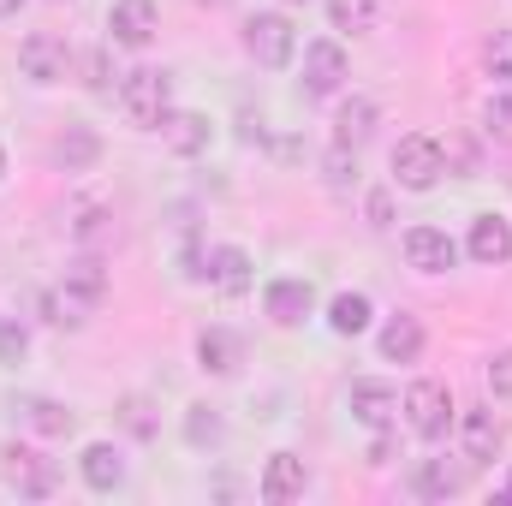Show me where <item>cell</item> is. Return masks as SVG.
<instances>
[{
	"mask_svg": "<svg viewBox=\"0 0 512 506\" xmlns=\"http://www.w3.org/2000/svg\"><path fill=\"white\" fill-rule=\"evenodd\" d=\"M483 66H489V78L512 84V30H495V36L483 42Z\"/></svg>",
	"mask_w": 512,
	"mask_h": 506,
	"instance_id": "4dcf8cb0",
	"label": "cell"
},
{
	"mask_svg": "<svg viewBox=\"0 0 512 506\" xmlns=\"http://www.w3.org/2000/svg\"><path fill=\"white\" fill-rule=\"evenodd\" d=\"M423 346H429V334H423V322H417V316H405V310L382 328V358H387V364H417V358H423Z\"/></svg>",
	"mask_w": 512,
	"mask_h": 506,
	"instance_id": "ffe728a7",
	"label": "cell"
},
{
	"mask_svg": "<svg viewBox=\"0 0 512 506\" xmlns=\"http://www.w3.org/2000/svg\"><path fill=\"white\" fill-rule=\"evenodd\" d=\"M441 173H447V149H441L429 131H405V137L393 143V185L429 191V185H441Z\"/></svg>",
	"mask_w": 512,
	"mask_h": 506,
	"instance_id": "3957f363",
	"label": "cell"
},
{
	"mask_svg": "<svg viewBox=\"0 0 512 506\" xmlns=\"http://www.w3.org/2000/svg\"><path fill=\"white\" fill-rule=\"evenodd\" d=\"M18 6H24V0H0V18H12V12H18Z\"/></svg>",
	"mask_w": 512,
	"mask_h": 506,
	"instance_id": "8d00e7d4",
	"label": "cell"
},
{
	"mask_svg": "<svg viewBox=\"0 0 512 506\" xmlns=\"http://www.w3.org/2000/svg\"><path fill=\"white\" fill-rule=\"evenodd\" d=\"M221 435H227V423H221V411H215V405H191V411H185V441H191L197 453L221 447Z\"/></svg>",
	"mask_w": 512,
	"mask_h": 506,
	"instance_id": "4316f807",
	"label": "cell"
},
{
	"mask_svg": "<svg viewBox=\"0 0 512 506\" xmlns=\"http://www.w3.org/2000/svg\"><path fill=\"white\" fill-rule=\"evenodd\" d=\"M161 137H167V149L173 155H203L209 149V137H215V126H209V114H167V126H161Z\"/></svg>",
	"mask_w": 512,
	"mask_h": 506,
	"instance_id": "7402d4cb",
	"label": "cell"
},
{
	"mask_svg": "<svg viewBox=\"0 0 512 506\" xmlns=\"http://www.w3.org/2000/svg\"><path fill=\"white\" fill-rule=\"evenodd\" d=\"M245 48H251L256 66L280 72V66H292V54H298V30H292L286 12H251V18H245Z\"/></svg>",
	"mask_w": 512,
	"mask_h": 506,
	"instance_id": "5b68a950",
	"label": "cell"
},
{
	"mask_svg": "<svg viewBox=\"0 0 512 506\" xmlns=\"http://www.w3.org/2000/svg\"><path fill=\"white\" fill-rule=\"evenodd\" d=\"M24 352H30V334H24V322L0 316V364H24Z\"/></svg>",
	"mask_w": 512,
	"mask_h": 506,
	"instance_id": "d6a6232c",
	"label": "cell"
},
{
	"mask_svg": "<svg viewBox=\"0 0 512 506\" xmlns=\"http://www.w3.org/2000/svg\"><path fill=\"white\" fill-rule=\"evenodd\" d=\"M286 6H298V0H286Z\"/></svg>",
	"mask_w": 512,
	"mask_h": 506,
	"instance_id": "ab89813d",
	"label": "cell"
},
{
	"mask_svg": "<svg viewBox=\"0 0 512 506\" xmlns=\"http://www.w3.org/2000/svg\"><path fill=\"white\" fill-rule=\"evenodd\" d=\"M262 310H268V322H274V328H304V316L316 310V292H310V280L280 274V280H268Z\"/></svg>",
	"mask_w": 512,
	"mask_h": 506,
	"instance_id": "9c48e42d",
	"label": "cell"
},
{
	"mask_svg": "<svg viewBox=\"0 0 512 506\" xmlns=\"http://www.w3.org/2000/svg\"><path fill=\"white\" fill-rule=\"evenodd\" d=\"M54 161H60L66 173H90V167L102 161V131L96 126H66L60 143H54Z\"/></svg>",
	"mask_w": 512,
	"mask_h": 506,
	"instance_id": "d6986e66",
	"label": "cell"
},
{
	"mask_svg": "<svg viewBox=\"0 0 512 506\" xmlns=\"http://www.w3.org/2000/svg\"><path fill=\"white\" fill-rule=\"evenodd\" d=\"M84 84H90L96 96H108V90H114V72H108V48H90V54H84Z\"/></svg>",
	"mask_w": 512,
	"mask_h": 506,
	"instance_id": "836d02e7",
	"label": "cell"
},
{
	"mask_svg": "<svg viewBox=\"0 0 512 506\" xmlns=\"http://www.w3.org/2000/svg\"><path fill=\"white\" fill-rule=\"evenodd\" d=\"M352 78V60H346V48L340 42H304V96H340V84Z\"/></svg>",
	"mask_w": 512,
	"mask_h": 506,
	"instance_id": "ba28073f",
	"label": "cell"
},
{
	"mask_svg": "<svg viewBox=\"0 0 512 506\" xmlns=\"http://www.w3.org/2000/svg\"><path fill=\"white\" fill-rule=\"evenodd\" d=\"M322 167H328V185H334V191L358 185V149H352V143H340V137H334V149H328V161H322Z\"/></svg>",
	"mask_w": 512,
	"mask_h": 506,
	"instance_id": "f546056e",
	"label": "cell"
},
{
	"mask_svg": "<svg viewBox=\"0 0 512 506\" xmlns=\"http://www.w3.org/2000/svg\"><path fill=\"white\" fill-rule=\"evenodd\" d=\"M405 262H411L417 274H447V268L459 262V245H453L441 227H411V233H405Z\"/></svg>",
	"mask_w": 512,
	"mask_h": 506,
	"instance_id": "9a60e30c",
	"label": "cell"
},
{
	"mask_svg": "<svg viewBox=\"0 0 512 506\" xmlns=\"http://www.w3.org/2000/svg\"><path fill=\"white\" fill-rule=\"evenodd\" d=\"M459 441H465V459L483 465V459H495V453L507 447V423L495 417V405H471V411L459 417Z\"/></svg>",
	"mask_w": 512,
	"mask_h": 506,
	"instance_id": "7c38bea8",
	"label": "cell"
},
{
	"mask_svg": "<svg viewBox=\"0 0 512 506\" xmlns=\"http://www.w3.org/2000/svg\"><path fill=\"white\" fill-rule=\"evenodd\" d=\"M376 12H382V0H328V24L346 30V36L376 30Z\"/></svg>",
	"mask_w": 512,
	"mask_h": 506,
	"instance_id": "484cf974",
	"label": "cell"
},
{
	"mask_svg": "<svg viewBox=\"0 0 512 506\" xmlns=\"http://www.w3.org/2000/svg\"><path fill=\"white\" fill-rule=\"evenodd\" d=\"M387 459H393V441H387V435H382V441L370 447V465H387Z\"/></svg>",
	"mask_w": 512,
	"mask_h": 506,
	"instance_id": "d590c367",
	"label": "cell"
},
{
	"mask_svg": "<svg viewBox=\"0 0 512 506\" xmlns=\"http://www.w3.org/2000/svg\"><path fill=\"white\" fill-rule=\"evenodd\" d=\"M370 316H376V310H370L364 292H340V298L328 304V328H334V334H364Z\"/></svg>",
	"mask_w": 512,
	"mask_h": 506,
	"instance_id": "cb8c5ba5",
	"label": "cell"
},
{
	"mask_svg": "<svg viewBox=\"0 0 512 506\" xmlns=\"http://www.w3.org/2000/svg\"><path fill=\"white\" fill-rule=\"evenodd\" d=\"M72 239L78 245H102L108 239V203H78L72 209Z\"/></svg>",
	"mask_w": 512,
	"mask_h": 506,
	"instance_id": "83f0119b",
	"label": "cell"
},
{
	"mask_svg": "<svg viewBox=\"0 0 512 506\" xmlns=\"http://www.w3.org/2000/svg\"><path fill=\"white\" fill-rule=\"evenodd\" d=\"M18 411H24V423H30L36 435H48V441H54V435H72V411H66L60 399H24Z\"/></svg>",
	"mask_w": 512,
	"mask_h": 506,
	"instance_id": "d4e9b609",
	"label": "cell"
},
{
	"mask_svg": "<svg viewBox=\"0 0 512 506\" xmlns=\"http://www.w3.org/2000/svg\"><path fill=\"white\" fill-rule=\"evenodd\" d=\"M0 465H6V483L24 495V501H48L54 489H60V465L48 459V453H36V447H6L0 453Z\"/></svg>",
	"mask_w": 512,
	"mask_h": 506,
	"instance_id": "8992f818",
	"label": "cell"
},
{
	"mask_svg": "<svg viewBox=\"0 0 512 506\" xmlns=\"http://www.w3.org/2000/svg\"><path fill=\"white\" fill-rule=\"evenodd\" d=\"M352 417L364 429H393L399 423V387H387V381H352Z\"/></svg>",
	"mask_w": 512,
	"mask_h": 506,
	"instance_id": "2e32d148",
	"label": "cell"
},
{
	"mask_svg": "<svg viewBox=\"0 0 512 506\" xmlns=\"http://www.w3.org/2000/svg\"><path fill=\"white\" fill-rule=\"evenodd\" d=\"M405 423H411V435L417 441H441L447 429H453V393H447V381H411L405 387Z\"/></svg>",
	"mask_w": 512,
	"mask_h": 506,
	"instance_id": "277c9868",
	"label": "cell"
},
{
	"mask_svg": "<svg viewBox=\"0 0 512 506\" xmlns=\"http://www.w3.org/2000/svg\"><path fill=\"white\" fill-rule=\"evenodd\" d=\"M376 120H382V108H376V102H370V96H352V102H346V108H340V114H334V137H340V143H352V149H358V143H364V137H370V131H376Z\"/></svg>",
	"mask_w": 512,
	"mask_h": 506,
	"instance_id": "603a6c76",
	"label": "cell"
},
{
	"mask_svg": "<svg viewBox=\"0 0 512 506\" xmlns=\"http://www.w3.org/2000/svg\"><path fill=\"white\" fill-rule=\"evenodd\" d=\"M465 251H471V262H483V268H507L512 262V221L507 215H477Z\"/></svg>",
	"mask_w": 512,
	"mask_h": 506,
	"instance_id": "5bb4252c",
	"label": "cell"
},
{
	"mask_svg": "<svg viewBox=\"0 0 512 506\" xmlns=\"http://www.w3.org/2000/svg\"><path fill=\"white\" fill-rule=\"evenodd\" d=\"M197 364H203L209 376H233V370L245 364V340H239L233 328H203V334H197Z\"/></svg>",
	"mask_w": 512,
	"mask_h": 506,
	"instance_id": "ac0fdd59",
	"label": "cell"
},
{
	"mask_svg": "<svg viewBox=\"0 0 512 506\" xmlns=\"http://www.w3.org/2000/svg\"><path fill=\"white\" fill-rule=\"evenodd\" d=\"M155 30H161L155 0H114V12H108V36H114V48H149Z\"/></svg>",
	"mask_w": 512,
	"mask_h": 506,
	"instance_id": "8fae6325",
	"label": "cell"
},
{
	"mask_svg": "<svg viewBox=\"0 0 512 506\" xmlns=\"http://www.w3.org/2000/svg\"><path fill=\"white\" fill-rule=\"evenodd\" d=\"M262 501L268 506H286V501H298L304 489H310V471H304V459L298 453H268V465H262Z\"/></svg>",
	"mask_w": 512,
	"mask_h": 506,
	"instance_id": "4fadbf2b",
	"label": "cell"
},
{
	"mask_svg": "<svg viewBox=\"0 0 512 506\" xmlns=\"http://www.w3.org/2000/svg\"><path fill=\"white\" fill-rule=\"evenodd\" d=\"M489 393H495V399H512V346L489 358Z\"/></svg>",
	"mask_w": 512,
	"mask_h": 506,
	"instance_id": "e575fe53",
	"label": "cell"
},
{
	"mask_svg": "<svg viewBox=\"0 0 512 506\" xmlns=\"http://www.w3.org/2000/svg\"><path fill=\"white\" fill-rule=\"evenodd\" d=\"M120 423H126L137 441H155V429H161V423H155V405H149L143 393H126V399H120Z\"/></svg>",
	"mask_w": 512,
	"mask_h": 506,
	"instance_id": "f1b7e54d",
	"label": "cell"
},
{
	"mask_svg": "<svg viewBox=\"0 0 512 506\" xmlns=\"http://www.w3.org/2000/svg\"><path fill=\"white\" fill-rule=\"evenodd\" d=\"M465 489V465H447V459H423L417 471H411V495H423V501H453Z\"/></svg>",
	"mask_w": 512,
	"mask_h": 506,
	"instance_id": "44dd1931",
	"label": "cell"
},
{
	"mask_svg": "<svg viewBox=\"0 0 512 506\" xmlns=\"http://www.w3.org/2000/svg\"><path fill=\"white\" fill-rule=\"evenodd\" d=\"M203 274H209V286L221 292V298H245L256 280V262L245 245H215V251L203 256Z\"/></svg>",
	"mask_w": 512,
	"mask_h": 506,
	"instance_id": "30bf717a",
	"label": "cell"
},
{
	"mask_svg": "<svg viewBox=\"0 0 512 506\" xmlns=\"http://www.w3.org/2000/svg\"><path fill=\"white\" fill-rule=\"evenodd\" d=\"M0 179H6V149H0Z\"/></svg>",
	"mask_w": 512,
	"mask_h": 506,
	"instance_id": "74e56055",
	"label": "cell"
},
{
	"mask_svg": "<svg viewBox=\"0 0 512 506\" xmlns=\"http://www.w3.org/2000/svg\"><path fill=\"white\" fill-rule=\"evenodd\" d=\"M18 72L30 78V84H60L66 72H72V48L60 42V36H48V30H36V36H24L18 42Z\"/></svg>",
	"mask_w": 512,
	"mask_h": 506,
	"instance_id": "52a82bcc",
	"label": "cell"
},
{
	"mask_svg": "<svg viewBox=\"0 0 512 506\" xmlns=\"http://www.w3.org/2000/svg\"><path fill=\"white\" fill-rule=\"evenodd\" d=\"M501 495H507V501H512V477H507V489H501Z\"/></svg>",
	"mask_w": 512,
	"mask_h": 506,
	"instance_id": "f35d334b",
	"label": "cell"
},
{
	"mask_svg": "<svg viewBox=\"0 0 512 506\" xmlns=\"http://www.w3.org/2000/svg\"><path fill=\"white\" fill-rule=\"evenodd\" d=\"M483 131H489L495 143H512V96H507V90L483 102Z\"/></svg>",
	"mask_w": 512,
	"mask_h": 506,
	"instance_id": "1f68e13d",
	"label": "cell"
},
{
	"mask_svg": "<svg viewBox=\"0 0 512 506\" xmlns=\"http://www.w3.org/2000/svg\"><path fill=\"white\" fill-rule=\"evenodd\" d=\"M108 298V268H102V256H78L72 268H66V280H60V292H48L42 298V310H48V322L54 328H84L90 322V310Z\"/></svg>",
	"mask_w": 512,
	"mask_h": 506,
	"instance_id": "6da1fadb",
	"label": "cell"
},
{
	"mask_svg": "<svg viewBox=\"0 0 512 506\" xmlns=\"http://www.w3.org/2000/svg\"><path fill=\"white\" fill-rule=\"evenodd\" d=\"M120 114H126L137 131H161L167 114H173V78L161 66H137L120 78Z\"/></svg>",
	"mask_w": 512,
	"mask_h": 506,
	"instance_id": "7a4b0ae2",
	"label": "cell"
},
{
	"mask_svg": "<svg viewBox=\"0 0 512 506\" xmlns=\"http://www.w3.org/2000/svg\"><path fill=\"white\" fill-rule=\"evenodd\" d=\"M78 471H84V483H90L96 495H114V489L126 483V459H120L114 441H90V447L78 453Z\"/></svg>",
	"mask_w": 512,
	"mask_h": 506,
	"instance_id": "e0dca14e",
	"label": "cell"
}]
</instances>
